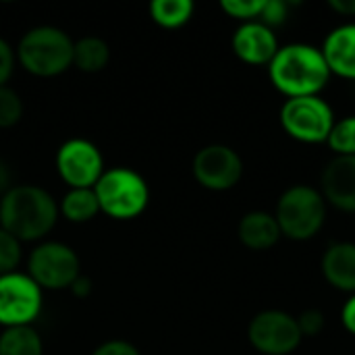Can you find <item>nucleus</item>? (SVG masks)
I'll list each match as a JSON object with an SVG mask.
<instances>
[{"instance_id":"a211bd4d","label":"nucleus","mask_w":355,"mask_h":355,"mask_svg":"<svg viewBox=\"0 0 355 355\" xmlns=\"http://www.w3.org/2000/svg\"><path fill=\"white\" fill-rule=\"evenodd\" d=\"M58 212L71 223H87L100 212V204L94 187L89 189H69L58 202Z\"/></svg>"},{"instance_id":"b1692460","label":"nucleus","mask_w":355,"mask_h":355,"mask_svg":"<svg viewBox=\"0 0 355 355\" xmlns=\"http://www.w3.org/2000/svg\"><path fill=\"white\" fill-rule=\"evenodd\" d=\"M21 262V241L0 227V275L15 272Z\"/></svg>"},{"instance_id":"aec40b11","label":"nucleus","mask_w":355,"mask_h":355,"mask_svg":"<svg viewBox=\"0 0 355 355\" xmlns=\"http://www.w3.org/2000/svg\"><path fill=\"white\" fill-rule=\"evenodd\" d=\"M196 4L191 0H154L150 2V17L164 29L183 27L193 17Z\"/></svg>"},{"instance_id":"39448f33","label":"nucleus","mask_w":355,"mask_h":355,"mask_svg":"<svg viewBox=\"0 0 355 355\" xmlns=\"http://www.w3.org/2000/svg\"><path fill=\"white\" fill-rule=\"evenodd\" d=\"M100 212L114 220L137 218L150 204V187L146 179L127 166H114L102 173L94 185Z\"/></svg>"},{"instance_id":"a878e982","label":"nucleus","mask_w":355,"mask_h":355,"mask_svg":"<svg viewBox=\"0 0 355 355\" xmlns=\"http://www.w3.org/2000/svg\"><path fill=\"white\" fill-rule=\"evenodd\" d=\"M289 2L285 0H266L264 2V8H262V15L258 21H262L264 25H268L270 29H277L281 27L287 17H289Z\"/></svg>"},{"instance_id":"2f4dec72","label":"nucleus","mask_w":355,"mask_h":355,"mask_svg":"<svg viewBox=\"0 0 355 355\" xmlns=\"http://www.w3.org/2000/svg\"><path fill=\"white\" fill-rule=\"evenodd\" d=\"M10 187H12V173H10V166L6 164V160L0 158V193L4 196Z\"/></svg>"},{"instance_id":"6ab92c4d","label":"nucleus","mask_w":355,"mask_h":355,"mask_svg":"<svg viewBox=\"0 0 355 355\" xmlns=\"http://www.w3.org/2000/svg\"><path fill=\"white\" fill-rule=\"evenodd\" d=\"M44 341L33 327H12L0 333V355H42Z\"/></svg>"},{"instance_id":"f03ea898","label":"nucleus","mask_w":355,"mask_h":355,"mask_svg":"<svg viewBox=\"0 0 355 355\" xmlns=\"http://www.w3.org/2000/svg\"><path fill=\"white\" fill-rule=\"evenodd\" d=\"M58 214V202L37 185H12L0 198V227L21 243L44 239Z\"/></svg>"},{"instance_id":"1a4fd4ad","label":"nucleus","mask_w":355,"mask_h":355,"mask_svg":"<svg viewBox=\"0 0 355 355\" xmlns=\"http://www.w3.org/2000/svg\"><path fill=\"white\" fill-rule=\"evenodd\" d=\"M248 341L262 355H291L304 341L297 318L285 310H262L248 324Z\"/></svg>"},{"instance_id":"7ed1b4c3","label":"nucleus","mask_w":355,"mask_h":355,"mask_svg":"<svg viewBox=\"0 0 355 355\" xmlns=\"http://www.w3.org/2000/svg\"><path fill=\"white\" fill-rule=\"evenodd\" d=\"M73 40L54 25H37L23 33L17 46L19 64L35 77H56L73 64Z\"/></svg>"},{"instance_id":"4be33fe9","label":"nucleus","mask_w":355,"mask_h":355,"mask_svg":"<svg viewBox=\"0 0 355 355\" xmlns=\"http://www.w3.org/2000/svg\"><path fill=\"white\" fill-rule=\"evenodd\" d=\"M23 116V100L21 96L8 87L2 85L0 87V129H8L15 127Z\"/></svg>"},{"instance_id":"dca6fc26","label":"nucleus","mask_w":355,"mask_h":355,"mask_svg":"<svg viewBox=\"0 0 355 355\" xmlns=\"http://www.w3.org/2000/svg\"><path fill=\"white\" fill-rule=\"evenodd\" d=\"M237 237L241 245H245L252 252H268L281 241L283 233L272 212L252 210L241 216L237 225Z\"/></svg>"},{"instance_id":"7c9ffc66","label":"nucleus","mask_w":355,"mask_h":355,"mask_svg":"<svg viewBox=\"0 0 355 355\" xmlns=\"http://www.w3.org/2000/svg\"><path fill=\"white\" fill-rule=\"evenodd\" d=\"M71 291H73V295H77V297H87L89 293H92V281L87 279V277H79L73 285H71Z\"/></svg>"},{"instance_id":"f257e3e1","label":"nucleus","mask_w":355,"mask_h":355,"mask_svg":"<svg viewBox=\"0 0 355 355\" xmlns=\"http://www.w3.org/2000/svg\"><path fill=\"white\" fill-rule=\"evenodd\" d=\"M266 71L272 87L285 98L320 96L333 77L322 50L306 42L281 46Z\"/></svg>"},{"instance_id":"6e6552de","label":"nucleus","mask_w":355,"mask_h":355,"mask_svg":"<svg viewBox=\"0 0 355 355\" xmlns=\"http://www.w3.org/2000/svg\"><path fill=\"white\" fill-rule=\"evenodd\" d=\"M42 306L44 291L27 272L0 275V327H31Z\"/></svg>"},{"instance_id":"f8f14e48","label":"nucleus","mask_w":355,"mask_h":355,"mask_svg":"<svg viewBox=\"0 0 355 355\" xmlns=\"http://www.w3.org/2000/svg\"><path fill=\"white\" fill-rule=\"evenodd\" d=\"M231 48L241 62L252 67H268L281 44L275 29H270L262 21H248L239 23V27L235 29L231 37Z\"/></svg>"},{"instance_id":"f3484780","label":"nucleus","mask_w":355,"mask_h":355,"mask_svg":"<svg viewBox=\"0 0 355 355\" xmlns=\"http://www.w3.org/2000/svg\"><path fill=\"white\" fill-rule=\"evenodd\" d=\"M110 62V48L102 37L85 35L73 44V64L83 73H100Z\"/></svg>"},{"instance_id":"ddd939ff","label":"nucleus","mask_w":355,"mask_h":355,"mask_svg":"<svg viewBox=\"0 0 355 355\" xmlns=\"http://www.w3.org/2000/svg\"><path fill=\"white\" fill-rule=\"evenodd\" d=\"M318 189L327 204L355 214V156H335L329 160Z\"/></svg>"},{"instance_id":"9b49d317","label":"nucleus","mask_w":355,"mask_h":355,"mask_svg":"<svg viewBox=\"0 0 355 355\" xmlns=\"http://www.w3.org/2000/svg\"><path fill=\"white\" fill-rule=\"evenodd\" d=\"M191 173L202 187L210 191H227L241 181L243 160L231 146L210 144L193 156Z\"/></svg>"},{"instance_id":"423d86ee","label":"nucleus","mask_w":355,"mask_h":355,"mask_svg":"<svg viewBox=\"0 0 355 355\" xmlns=\"http://www.w3.org/2000/svg\"><path fill=\"white\" fill-rule=\"evenodd\" d=\"M279 121L291 139L318 146L327 144L337 119L333 106L322 96H304L287 98L279 110Z\"/></svg>"},{"instance_id":"cd10ccee","label":"nucleus","mask_w":355,"mask_h":355,"mask_svg":"<svg viewBox=\"0 0 355 355\" xmlns=\"http://www.w3.org/2000/svg\"><path fill=\"white\" fill-rule=\"evenodd\" d=\"M15 60H17V56H15L12 46L4 37H0V87L6 85V81L10 79L12 69H15Z\"/></svg>"},{"instance_id":"bb28decb","label":"nucleus","mask_w":355,"mask_h":355,"mask_svg":"<svg viewBox=\"0 0 355 355\" xmlns=\"http://www.w3.org/2000/svg\"><path fill=\"white\" fill-rule=\"evenodd\" d=\"M92 355H141L139 349L129 343V341H123V339H112V341H106L102 345H98Z\"/></svg>"},{"instance_id":"0eeeda50","label":"nucleus","mask_w":355,"mask_h":355,"mask_svg":"<svg viewBox=\"0 0 355 355\" xmlns=\"http://www.w3.org/2000/svg\"><path fill=\"white\" fill-rule=\"evenodd\" d=\"M27 275L44 289L60 291L81 277V262L75 250L62 241H44L31 250Z\"/></svg>"},{"instance_id":"393cba45","label":"nucleus","mask_w":355,"mask_h":355,"mask_svg":"<svg viewBox=\"0 0 355 355\" xmlns=\"http://www.w3.org/2000/svg\"><path fill=\"white\" fill-rule=\"evenodd\" d=\"M295 318H297V327L302 331V337H318L327 327V316L318 308H308Z\"/></svg>"},{"instance_id":"473e14b6","label":"nucleus","mask_w":355,"mask_h":355,"mask_svg":"<svg viewBox=\"0 0 355 355\" xmlns=\"http://www.w3.org/2000/svg\"><path fill=\"white\" fill-rule=\"evenodd\" d=\"M354 231H355V218H354Z\"/></svg>"},{"instance_id":"5701e85b","label":"nucleus","mask_w":355,"mask_h":355,"mask_svg":"<svg viewBox=\"0 0 355 355\" xmlns=\"http://www.w3.org/2000/svg\"><path fill=\"white\" fill-rule=\"evenodd\" d=\"M264 2L266 0H223L220 2V8L231 19H237L241 23H248V21H258L260 19L262 8H264Z\"/></svg>"},{"instance_id":"412c9836","label":"nucleus","mask_w":355,"mask_h":355,"mask_svg":"<svg viewBox=\"0 0 355 355\" xmlns=\"http://www.w3.org/2000/svg\"><path fill=\"white\" fill-rule=\"evenodd\" d=\"M327 146L335 156H355V114L335 121Z\"/></svg>"},{"instance_id":"c85d7f7f","label":"nucleus","mask_w":355,"mask_h":355,"mask_svg":"<svg viewBox=\"0 0 355 355\" xmlns=\"http://www.w3.org/2000/svg\"><path fill=\"white\" fill-rule=\"evenodd\" d=\"M341 324L349 335L355 337V293H352L341 306Z\"/></svg>"},{"instance_id":"c756f323","label":"nucleus","mask_w":355,"mask_h":355,"mask_svg":"<svg viewBox=\"0 0 355 355\" xmlns=\"http://www.w3.org/2000/svg\"><path fill=\"white\" fill-rule=\"evenodd\" d=\"M329 6L343 17H355V0H329Z\"/></svg>"},{"instance_id":"20e7f679","label":"nucleus","mask_w":355,"mask_h":355,"mask_svg":"<svg viewBox=\"0 0 355 355\" xmlns=\"http://www.w3.org/2000/svg\"><path fill=\"white\" fill-rule=\"evenodd\" d=\"M329 214V204L322 198L318 187L297 183L287 187L275 208V218L283 237L293 241H308L314 239Z\"/></svg>"},{"instance_id":"2eb2a0df","label":"nucleus","mask_w":355,"mask_h":355,"mask_svg":"<svg viewBox=\"0 0 355 355\" xmlns=\"http://www.w3.org/2000/svg\"><path fill=\"white\" fill-rule=\"evenodd\" d=\"M320 270L333 289L355 293V241H333L322 254Z\"/></svg>"},{"instance_id":"9d476101","label":"nucleus","mask_w":355,"mask_h":355,"mask_svg":"<svg viewBox=\"0 0 355 355\" xmlns=\"http://www.w3.org/2000/svg\"><path fill=\"white\" fill-rule=\"evenodd\" d=\"M56 171L69 189H89L98 183L106 168L102 152L94 141L73 137L58 148Z\"/></svg>"},{"instance_id":"4468645a","label":"nucleus","mask_w":355,"mask_h":355,"mask_svg":"<svg viewBox=\"0 0 355 355\" xmlns=\"http://www.w3.org/2000/svg\"><path fill=\"white\" fill-rule=\"evenodd\" d=\"M320 50L331 75L355 81V21H345L333 27L327 33Z\"/></svg>"}]
</instances>
